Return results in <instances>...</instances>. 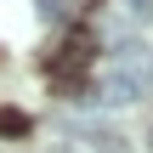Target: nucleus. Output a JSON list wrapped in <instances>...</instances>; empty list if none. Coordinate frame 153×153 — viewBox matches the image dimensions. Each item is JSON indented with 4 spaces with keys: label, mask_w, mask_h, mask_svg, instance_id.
Here are the masks:
<instances>
[{
    "label": "nucleus",
    "mask_w": 153,
    "mask_h": 153,
    "mask_svg": "<svg viewBox=\"0 0 153 153\" xmlns=\"http://www.w3.org/2000/svg\"><path fill=\"white\" fill-rule=\"evenodd\" d=\"M91 91H97L91 102H102V108H125V102L148 97V91H153V45H125L119 62L102 68Z\"/></svg>",
    "instance_id": "f257e3e1"
},
{
    "label": "nucleus",
    "mask_w": 153,
    "mask_h": 153,
    "mask_svg": "<svg viewBox=\"0 0 153 153\" xmlns=\"http://www.w3.org/2000/svg\"><path fill=\"white\" fill-rule=\"evenodd\" d=\"M68 136H74L79 148H91V153H119L125 148L119 131H108V125H68Z\"/></svg>",
    "instance_id": "f03ea898"
},
{
    "label": "nucleus",
    "mask_w": 153,
    "mask_h": 153,
    "mask_svg": "<svg viewBox=\"0 0 153 153\" xmlns=\"http://www.w3.org/2000/svg\"><path fill=\"white\" fill-rule=\"evenodd\" d=\"M85 51H91L85 40H68V45H62V57H57L51 68H57V74H79V68H85Z\"/></svg>",
    "instance_id": "7ed1b4c3"
},
{
    "label": "nucleus",
    "mask_w": 153,
    "mask_h": 153,
    "mask_svg": "<svg viewBox=\"0 0 153 153\" xmlns=\"http://www.w3.org/2000/svg\"><path fill=\"white\" fill-rule=\"evenodd\" d=\"M28 131V114H17V108H0V136H23Z\"/></svg>",
    "instance_id": "20e7f679"
},
{
    "label": "nucleus",
    "mask_w": 153,
    "mask_h": 153,
    "mask_svg": "<svg viewBox=\"0 0 153 153\" xmlns=\"http://www.w3.org/2000/svg\"><path fill=\"white\" fill-rule=\"evenodd\" d=\"M34 6H40V17H45V23H62V17H68V6H62V0H34Z\"/></svg>",
    "instance_id": "39448f33"
},
{
    "label": "nucleus",
    "mask_w": 153,
    "mask_h": 153,
    "mask_svg": "<svg viewBox=\"0 0 153 153\" xmlns=\"http://www.w3.org/2000/svg\"><path fill=\"white\" fill-rule=\"evenodd\" d=\"M119 6H125V17H142V23L153 17V0H119Z\"/></svg>",
    "instance_id": "423d86ee"
},
{
    "label": "nucleus",
    "mask_w": 153,
    "mask_h": 153,
    "mask_svg": "<svg viewBox=\"0 0 153 153\" xmlns=\"http://www.w3.org/2000/svg\"><path fill=\"white\" fill-rule=\"evenodd\" d=\"M142 142H148V148H153V119H148V136H142Z\"/></svg>",
    "instance_id": "0eeeda50"
}]
</instances>
